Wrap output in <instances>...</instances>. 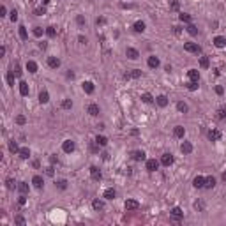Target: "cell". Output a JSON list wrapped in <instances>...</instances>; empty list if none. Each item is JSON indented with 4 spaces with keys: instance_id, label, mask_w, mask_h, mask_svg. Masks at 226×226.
I'll return each mask as SVG.
<instances>
[{
    "instance_id": "61",
    "label": "cell",
    "mask_w": 226,
    "mask_h": 226,
    "mask_svg": "<svg viewBox=\"0 0 226 226\" xmlns=\"http://www.w3.org/2000/svg\"><path fill=\"white\" fill-rule=\"evenodd\" d=\"M4 55H6V46L0 48V57H4Z\"/></svg>"
},
{
    "instance_id": "39",
    "label": "cell",
    "mask_w": 226,
    "mask_h": 226,
    "mask_svg": "<svg viewBox=\"0 0 226 226\" xmlns=\"http://www.w3.org/2000/svg\"><path fill=\"white\" fill-rule=\"evenodd\" d=\"M217 119H226V108H219V111H217Z\"/></svg>"
},
{
    "instance_id": "48",
    "label": "cell",
    "mask_w": 226,
    "mask_h": 226,
    "mask_svg": "<svg viewBox=\"0 0 226 226\" xmlns=\"http://www.w3.org/2000/svg\"><path fill=\"white\" fill-rule=\"evenodd\" d=\"M170 7H171L173 11H177V9H178V0H170Z\"/></svg>"
},
{
    "instance_id": "33",
    "label": "cell",
    "mask_w": 226,
    "mask_h": 226,
    "mask_svg": "<svg viewBox=\"0 0 226 226\" xmlns=\"http://www.w3.org/2000/svg\"><path fill=\"white\" fill-rule=\"evenodd\" d=\"M141 101H143V103H147V104H150V103L154 101V97H152V96H150L148 92H145V94L141 96Z\"/></svg>"
},
{
    "instance_id": "57",
    "label": "cell",
    "mask_w": 226,
    "mask_h": 226,
    "mask_svg": "<svg viewBox=\"0 0 226 226\" xmlns=\"http://www.w3.org/2000/svg\"><path fill=\"white\" fill-rule=\"evenodd\" d=\"M78 41H80L81 44H87V37H83V35H80V37H78Z\"/></svg>"
},
{
    "instance_id": "16",
    "label": "cell",
    "mask_w": 226,
    "mask_h": 226,
    "mask_svg": "<svg viewBox=\"0 0 226 226\" xmlns=\"http://www.w3.org/2000/svg\"><path fill=\"white\" fill-rule=\"evenodd\" d=\"M148 67H152V69H155V67H159V58H157L155 55L148 57Z\"/></svg>"
},
{
    "instance_id": "2",
    "label": "cell",
    "mask_w": 226,
    "mask_h": 226,
    "mask_svg": "<svg viewBox=\"0 0 226 226\" xmlns=\"http://www.w3.org/2000/svg\"><path fill=\"white\" fill-rule=\"evenodd\" d=\"M74 148H76V143H74L73 140H65V141L62 143V150H64V152H67V154H71Z\"/></svg>"
},
{
    "instance_id": "51",
    "label": "cell",
    "mask_w": 226,
    "mask_h": 226,
    "mask_svg": "<svg viewBox=\"0 0 226 226\" xmlns=\"http://www.w3.org/2000/svg\"><path fill=\"white\" fill-rule=\"evenodd\" d=\"M18 203H19V205H25V203H27V198H25V194H21V196H19Z\"/></svg>"
},
{
    "instance_id": "29",
    "label": "cell",
    "mask_w": 226,
    "mask_h": 226,
    "mask_svg": "<svg viewBox=\"0 0 226 226\" xmlns=\"http://www.w3.org/2000/svg\"><path fill=\"white\" fill-rule=\"evenodd\" d=\"M96 143L101 145V147H106V145H108V138H106V136H97V138H96Z\"/></svg>"
},
{
    "instance_id": "21",
    "label": "cell",
    "mask_w": 226,
    "mask_h": 226,
    "mask_svg": "<svg viewBox=\"0 0 226 226\" xmlns=\"http://www.w3.org/2000/svg\"><path fill=\"white\" fill-rule=\"evenodd\" d=\"M87 111H88L92 117H97V115H99V106H97V104H90Z\"/></svg>"
},
{
    "instance_id": "9",
    "label": "cell",
    "mask_w": 226,
    "mask_h": 226,
    "mask_svg": "<svg viewBox=\"0 0 226 226\" xmlns=\"http://www.w3.org/2000/svg\"><path fill=\"white\" fill-rule=\"evenodd\" d=\"M161 163H163L164 166L173 164V155H171V154H163V157H161Z\"/></svg>"
},
{
    "instance_id": "3",
    "label": "cell",
    "mask_w": 226,
    "mask_h": 226,
    "mask_svg": "<svg viewBox=\"0 0 226 226\" xmlns=\"http://www.w3.org/2000/svg\"><path fill=\"white\" fill-rule=\"evenodd\" d=\"M90 177H92L94 180H97V182H99V180L103 178V173L99 171V168H97V166H92V168H90Z\"/></svg>"
},
{
    "instance_id": "15",
    "label": "cell",
    "mask_w": 226,
    "mask_h": 226,
    "mask_svg": "<svg viewBox=\"0 0 226 226\" xmlns=\"http://www.w3.org/2000/svg\"><path fill=\"white\" fill-rule=\"evenodd\" d=\"M180 150H182V154H191L193 152V145L189 141H184L182 145H180Z\"/></svg>"
},
{
    "instance_id": "30",
    "label": "cell",
    "mask_w": 226,
    "mask_h": 226,
    "mask_svg": "<svg viewBox=\"0 0 226 226\" xmlns=\"http://www.w3.org/2000/svg\"><path fill=\"white\" fill-rule=\"evenodd\" d=\"M115 194H117L115 189H106V191H104V198H106V200H113V198H115Z\"/></svg>"
},
{
    "instance_id": "32",
    "label": "cell",
    "mask_w": 226,
    "mask_h": 226,
    "mask_svg": "<svg viewBox=\"0 0 226 226\" xmlns=\"http://www.w3.org/2000/svg\"><path fill=\"white\" fill-rule=\"evenodd\" d=\"M18 187H19V191L23 193V194H27V193H28V189H30L27 182H19V186H18Z\"/></svg>"
},
{
    "instance_id": "43",
    "label": "cell",
    "mask_w": 226,
    "mask_h": 226,
    "mask_svg": "<svg viewBox=\"0 0 226 226\" xmlns=\"http://www.w3.org/2000/svg\"><path fill=\"white\" fill-rule=\"evenodd\" d=\"M46 34H48L50 37H55V34H57V30H55V27H48V28H46Z\"/></svg>"
},
{
    "instance_id": "10",
    "label": "cell",
    "mask_w": 226,
    "mask_h": 226,
    "mask_svg": "<svg viewBox=\"0 0 226 226\" xmlns=\"http://www.w3.org/2000/svg\"><path fill=\"white\" fill-rule=\"evenodd\" d=\"M155 103H157V106L166 108V106H168V97H166V96H157V97H155Z\"/></svg>"
},
{
    "instance_id": "5",
    "label": "cell",
    "mask_w": 226,
    "mask_h": 226,
    "mask_svg": "<svg viewBox=\"0 0 226 226\" xmlns=\"http://www.w3.org/2000/svg\"><path fill=\"white\" fill-rule=\"evenodd\" d=\"M193 186H194L196 189H201L203 186H205V178H203L201 175H198V177H194V180H193Z\"/></svg>"
},
{
    "instance_id": "13",
    "label": "cell",
    "mask_w": 226,
    "mask_h": 226,
    "mask_svg": "<svg viewBox=\"0 0 226 226\" xmlns=\"http://www.w3.org/2000/svg\"><path fill=\"white\" fill-rule=\"evenodd\" d=\"M221 138V132L217 131V129H212V131H209V140L210 141H217Z\"/></svg>"
},
{
    "instance_id": "38",
    "label": "cell",
    "mask_w": 226,
    "mask_h": 226,
    "mask_svg": "<svg viewBox=\"0 0 226 226\" xmlns=\"http://www.w3.org/2000/svg\"><path fill=\"white\" fill-rule=\"evenodd\" d=\"M9 150H11V152H14V154H16V152H19V148H18V145H16V141H14V140L9 143Z\"/></svg>"
},
{
    "instance_id": "22",
    "label": "cell",
    "mask_w": 226,
    "mask_h": 226,
    "mask_svg": "<svg viewBox=\"0 0 226 226\" xmlns=\"http://www.w3.org/2000/svg\"><path fill=\"white\" fill-rule=\"evenodd\" d=\"M214 186H216V178H214V177H207V178H205V186H203V187L212 189Z\"/></svg>"
},
{
    "instance_id": "19",
    "label": "cell",
    "mask_w": 226,
    "mask_h": 226,
    "mask_svg": "<svg viewBox=\"0 0 226 226\" xmlns=\"http://www.w3.org/2000/svg\"><path fill=\"white\" fill-rule=\"evenodd\" d=\"M48 101H50L48 92H46V90H41V94H39V103H41V104H46Z\"/></svg>"
},
{
    "instance_id": "47",
    "label": "cell",
    "mask_w": 226,
    "mask_h": 226,
    "mask_svg": "<svg viewBox=\"0 0 226 226\" xmlns=\"http://www.w3.org/2000/svg\"><path fill=\"white\" fill-rule=\"evenodd\" d=\"M14 78H16V76H14L12 73H11V74H7V83H9V87H12V85H14Z\"/></svg>"
},
{
    "instance_id": "1",
    "label": "cell",
    "mask_w": 226,
    "mask_h": 226,
    "mask_svg": "<svg viewBox=\"0 0 226 226\" xmlns=\"http://www.w3.org/2000/svg\"><path fill=\"white\" fill-rule=\"evenodd\" d=\"M184 50L189 51V53H200V51H201V48L198 46L196 42H186V44H184Z\"/></svg>"
},
{
    "instance_id": "63",
    "label": "cell",
    "mask_w": 226,
    "mask_h": 226,
    "mask_svg": "<svg viewBox=\"0 0 226 226\" xmlns=\"http://www.w3.org/2000/svg\"><path fill=\"white\" fill-rule=\"evenodd\" d=\"M42 4H44V6H46V4H50V0H42Z\"/></svg>"
},
{
    "instance_id": "52",
    "label": "cell",
    "mask_w": 226,
    "mask_h": 226,
    "mask_svg": "<svg viewBox=\"0 0 226 226\" xmlns=\"http://www.w3.org/2000/svg\"><path fill=\"white\" fill-rule=\"evenodd\" d=\"M34 12H35V16H42V14H44V7H39V9H35Z\"/></svg>"
},
{
    "instance_id": "60",
    "label": "cell",
    "mask_w": 226,
    "mask_h": 226,
    "mask_svg": "<svg viewBox=\"0 0 226 226\" xmlns=\"http://www.w3.org/2000/svg\"><path fill=\"white\" fill-rule=\"evenodd\" d=\"M46 46H48L46 42H39V48H41V50H46Z\"/></svg>"
},
{
    "instance_id": "23",
    "label": "cell",
    "mask_w": 226,
    "mask_h": 226,
    "mask_svg": "<svg viewBox=\"0 0 226 226\" xmlns=\"http://www.w3.org/2000/svg\"><path fill=\"white\" fill-rule=\"evenodd\" d=\"M83 90H85L87 94H92V92H94V83H92V81H85V83H83Z\"/></svg>"
},
{
    "instance_id": "6",
    "label": "cell",
    "mask_w": 226,
    "mask_h": 226,
    "mask_svg": "<svg viewBox=\"0 0 226 226\" xmlns=\"http://www.w3.org/2000/svg\"><path fill=\"white\" fill-rule=\"evenodd\" d=\"M125 55H127V58H131V60H136V58L140 57L138 50H134V48H127V50H125Z\"/></svg>"
},
{
    "instance_id": "28",
    "label": "cell",
    "mask_w": 226,
    "mask_h": 226,
    "mask_svg": "<svg viewBox=\"0 0 226 226\" xmlns=\"http://www.w3.org/2000/svg\"><path fill=\"white\" fill-rule=\"evenodd\" d=\"M92 207H94V210H103V209H104V201L94 200V201H92Z\"/></svg>"
},
{
    "instance_id": "62",
    "label": "cell",
    "mask_w": 226,
    "mask_h": 226,
    "mask_svg": "<svg viewBox=\"0 0 226 226\" xmlns=\"http://www.w3.org/2000/svg\"><path fill=\"white\" fill-rule=\"evenodd\" d=\"M67 78H71V80H73V78H74V73H73V71H69V73H67Z\"/></svg>"
},
{
    "instance_id": "34",
    "label": "cell",
    "mask_w": 226,
    "mask_h": 226,
    "mask_svg": "<svg viewBox=\"0 0 226 226\" xmlns=\"http://www.w3.org/2000/svg\"><path fill=\"white\" fill-rule=\"evenodd\" d=\"M177 110H178V111H182V113H186L189 108H187V104H186V103H177Z\"/></svg>"
},
{
    "instance_id": "8",
    "label": "cell",
    "mask_w": 226,
    "mask_h": 226,
    "mask_svg": "<svg viewBox=\"0 0 226 226\" xmlns=\"http://www.w3.org/2000/svg\"><path fill=\"white\" fill-rule=\"evenodd\" d=\"M145 155H147V154H145L143 150H134V152H132V159H134V161H145Z\"/></svg>"
},
{
    "instance_id": "50",
    "label": "cell",
    "mask_w": 226,
    "mask_h": 226,
    "mask_svg": "<svg viewBox=\"0 0 226 226\" xmlns=\"http://www.w3.org/2000/svg\"><path fill=\"white\" fill-rule=\"evenodd\" d=\"M6 184H7L9 189H14V187H16V184H14V180H12V178H7V182H6Z\"/></svg>"
},
{
    "instance_id": "18",
    "label": "cell",
    "mask_w": 226,
    "mask_h": 226,
    "mask_svg": "<svg viewBox=\"0 0 226 226\" xmlns=\"http://www.w3.org/2000/svg\"><path fill=\"white\" fill-rule=\"evenodd\" d=\"M214 44H216L217 48H224V46H226V39H224L223 35H217V37L214 39Z\"/></svg>"
},
{
    "instance_id": "26",
    "label": "cell",
    "mask_w": 226,
    "mask_h": 226,
    "mask_svg": "<svg viewBox=\"0 0 226 226\" xmlns=\"http://www.w3.org/2000/svg\"><path fill=\"white\" fill-rule=\"evenodd\" d=\"M141 76V71L140 69H132L131 73H125V78L129 80V78H140Z\"/></svg>"
},
{
    "instance_id": "44",
    "label": "cell",
    "mask_w": 226,
    "mask_h": 226,
    "mask_svg": "<svg viewBox=\"0 0 226 226\" xmlns=\"http://www.w3.org/2000/svg\"><path fill=\"white\" fill-rule=\"evenodd\" d=\"M186 87H187L189 90H196V88H198V81H189Z\"/></svg>"
},
{
    "instance_id": "12",
    "label": "cell",
    "mask_w": 226,
    "mask_h": 226,
    "mask_svg": "<svg viewBox=\"0 0 226 226\" xmlns=\"http://www.w3.org/2000/svg\"><path fill=\"white\" fill-rule=\"evenodd\" d=\"M157 168H159V163H157L155 159H148V161H147V170H148V171H155Z\"/></svg>"
},
{
    "instance_id": "41",
    "label": "cell",
    "mask_w": 226,
    "mask_h": 226,
    "mask_svg": "<svg viewBox=\"0 0 226 226\" xmlns=\"http://www.w3.org/2000/svg\"><path fill=\"white\" fill-rule=\"evenodd\" d=\"M12 74H14L16 78H19V76H21V67H19V65H14V69H12Z\"/></svg>"
},
{
    "instance_id": "46",
    "label": "cell",
    "mask_w": 226,
    "mask_h": 226,
    "mask_svg": "<svg viewBox=\"0 0 226 226\" xmlns=\"http://www.w3.org/2000/svg\"><path fill=\"white\" fill-rule=\"evenodd\" d=\"M42 32H44V30H42L41 27H35V28H34V35H35V37H41Z\"/></svg>"
},
{
    "instance_id": "53",
    "label": "cell",
    "mask_w": 226,
    "mask_h": 226,
    "mask_svg": "<svg viewBox=\"0 0 226 226\" xmlns=\"http://www.w3.org/2000/svg\"><path fill=\"white\" fill-rule=\"evenodd\" d=\"M18 19V12L16 11H11V21H16Z\"/></svg>"
},
{
    "instance_id": "24",
    "label": "cell",
    "mask_w": 226,
    "mask_h": 226,
    "mask_svg": "<svg viewBox=\"0 0 226 226\" xmlns=\"http://www.w3.org/2000/svg\"><path fill=\"white\" fill-rule=\"evenodd\" d=\"M27 71L28 73H37V64L34 60H28L27 62Z\"/></svg>"
},
{
    "instance_id": "37",
    "label": "cell",
    "mask_w": 226,
    "mask_h": 226,
    "mask_svg": "<svg viewBox=\"0 0 226 226\" xmlns=\"http://www.w3.org/2000/svg\"><path fill=\"white\" fill-rule=\"evenodd\" d=\"M19 37H21V39H23V41H27V37H28V35H27V28H25L23 25H21V27H19Z\"/></svg>"
},
{
    "instance_id": "49",
    "label": "cell",
    "mask_w": 226,
    "mask_h": 226,
    "mask_svg": "<svg viewBox=\"0 0 226 226\" xmlns=\"http://www.w3.org/2000/svg\"><path fill=\"white\" fill-rule=\"evenodd\" d=\"M57 187H58V189H65V187H67V182H65V180H58V182H57Z\"/></svg>"
},
{
    "instance_id": "54",
    "label": "cell",
    "mask_w": 226,
    "mask_h": 226,
    "mask_svg": "<svg viewBox=\"0 0 226 226\" xmlns=\"http://www.w3.org/2000/svg\"><path fill=\"white\" fill-rule=\"evenodd\" d=\"M6 14H7V9H6V6H2V7H0V16L4 18Z\"/></svg>"
},
{
    "instance_id": "20",
    "label": "cell",
    "mask_w": 226,
    "mask_h": 226,
    "mask_svg": "<svg viewBox=\"0 0 226 226\" xmlns=\"http://www.w3.org/2000/svg\"><path fill=\"white\" fill-rule=\"evenodd\" d=\"M19 94L21 96H28V83L27 81H21L19 83Z\"/></svg>"
},
{
    "instance_id": "27",
    "label": "cell",
    "mask_w": 226,
    "mask_h": 226,
    "mask_svg": "<svg viewBox=\"0 0 226 226\" xmlns=\"http://www.w3.org/2000/svg\"><path fill=\"white\" fill-rule=\"evenodd\" d=\"M19 157H21V159H28V157H30V150L27 148V147H23V148H19Z\"/></svg>"
},
{
    "instance_id": "7",
    "label": "cell",
    "mask_w": 226,
    "mask_h": 226,
    "mask_svg": "<svg viewBox=\"0 0 226 226\" xmlns=\"http://www.w3.org/2000/svg\"><path fill=\"white\" fill-rule=\"evenodd\" d=\"M48 65L51 67V69H57V67H60V58H57V57H48Z\"/></svg>"
},
{
    "instance_id": "64",
    "label": "cell",
    "mask_w": 226,
    "mask_h": 226,
    "mask_svg": "<svg viewBox=\"0 0 226 226\" xmlns=\"http://www.w3.org/2000/svg\"><path fill=\"white\" fill-rule=\"evenodd\" d=\"M223 180H224V182H226V171L223 173Z\"/></svg>"
},
{
    "instance_id": "36",
    "label": "cell",
    "mask_w": 226,
    "mask_h": 226,
    "mask_svg": "<svg viewBox=\"0 0 226 226\" xmlns=\"http://www.w3.org/2000/svg\"><path fill=\"white\" fill-rule=\"evenodd\" d=\"M178 18H180V21H184V23H191V16H189V14H186V12H182Z\"/></svg>"
},
{
    "instance_id": "40",
    "label": "cell",
    "mask_w": 226,
    "mask_h": 226,
    "mask_svg": "<svg viewBox=\"0 0 226 226\" xmlns=\"http://www.w3.org/2000/svg\"><path fill=\"white\" fill-rule=\"evenodd\" d=\"M73 106V101L71 99H64V103H62V108H65V110H69Z\"/></svg>"
},
{
    "instance_id": "25",
    "label": "cell",
    "mask_w": 226,
    "mask_h": 226,
    "mask_svg": "<svg viewBox=\"0 0 226 226\" xmlns=\"http://www.w3.org/2000/svg\"><path fill=\"white\" fill-rule=\"evenodd\" d=\"M32 184H34V186H35L37 189H41V187H42V184H44V182H42V177H39V175H35V177L32 178Z\"/></svg>"
},
{
    "instance_id": "58",
    "label": "cell",
    "mask_w": 226,
    "mask_h": 226,
    "mask_svg": "<svg viewBox=\"0 0 226 226\" xmlns=\"http://www.w3.org/2000/svg\"><path fill=\"white\" fill-rule=\"evenodd\" d=\"M46 175H50V177L53 175V168H51V166H50V168H46Z\"/></svg>"
},
{
    "instance_id": "55",
    "label": "cell",
    "mask_w": 226,
    "mask_h": 226,
    "mask_svg": "<svg viewBox=\"0 0 226 226\" xmlns=\"http://www.w3.org/2000/svg\"><path fill=\"white\" fill-rule=\"evenodd\" d=\"M14 221H16L18 224H25V219H23V217H21V216H18V217H16Z\"/></svg>"
},
{
    "instance_id": "42",
    "label": "cell",
    "mask_w": 226,
    "mask_h": 226,
    "mask_svg": "<svg viewBox=\"0 0 226 226\" xmlns=\"http://www.w3.org/2000/svg\"><path fill=\"white\" fill-rule=\"evenodd\" d=\"M187 32H189L191 35H196V34H198V28H196L194 25H189V27H187Z\"/></svg>"
},
{
    "instance_id": "31",
    "label": "cell",
    "mask_w": 226,
    "mask_h": 226,
    "mask_svg": "<svg viewBox=\"0 0 226 226\" xmlns=\"http://www.w3.org/2000/svg\"><path fill=\"white\" fill-rule=\"evenodd\" d=\"M134 30L136 32H143L145 30V23L143 21H136V23H134Z\"/></svg>"
},
{
    "instance_id": "45",
    "label": "cell",
    "mask_w": 226,
    "mask_h": 226,
    "mask_svg": "<svg viewBox=\"0 0 226 226\" xmlns=\"http://www.w3.org/2000/svg\"><path fill=\"white\" fill-rule=\"evenodd\" d=\"M16 122H18V124H19V125H23V124H25V122H27V119H25V117H23V115H18V117H16Z\"/></svg>"
},
{
    "instance_id": "59",
    "label": "cell",
    "mask_w": 226,
    "mask_h": 226,
    "mask_svg": "<svg viewBox=\"0 0 226 226\" xmlns=\"http://www.w3.org/2000/svg\"><path fill=\"white\" fill-rule=\"evenodd\" d=\"M78 23H80V25L85 23V18H83V16H78Z\"/></svg>"
},
{
    "instance_id": "4",
    "label": "cell",
    "mask_w": 226,
    "mask_h": 226,
    "mask_svg": "<svg viewBox=\"0 0 226 226\" xmlns=\"http://www.w3.org/2000/svg\"><path fill=\"white\" fill-rule=\"evenodd\" d=\"M140 207V203L136 200H125V210H136Z\"/></svg>"
},
{
    "instance_id": "35",
    "label": "cell",
    "mask_w": 226,
    "mask_h": 226,
    "mask_svg": "<svg viewBox=\"0 0 226 226\" xmlns=\"http://www.w3.org/2000/svg\"><path fill=\"white\" fill-rule=\"evenodd\" d=\"M200 67H203V69H207V67H209V58L207 57H201L200 58Z\"/></svg>"
},
{
    "instance_id": "17",
    "label": "cell",
    "mask_w": 226,
    "mask_h": 226,
    "mask_svg": "<svg viewBox=\"0 0 226 226\" xmlns=\"http://www.w3.org/2000/svg\"><path fill=\"white\" fill-rule=\"evenodd\" d=\"M173 134L177 138H184V134H186V129L182 127V125H177L175 129H173Z\"/></svg>"
},
{
    "instance_id": "11",
    "label": "cell",
    "mask_w": 226,
    "mask_h": 226,
    "mask_svg": "<svg viewBox=\"0 0 226 226\" xmlns=\"http://www.w3.org/2000/svg\"><path fill=\"white\" fill-rule=\"evenodd\" d=\"M171 216H173V219H182V216H184V212H182V209H178V207H173L171 209V212H170Z\"/></svg>"
},
{
    "instance_id": "14",
    "label": "cell",
    "mask_w": 226,
    "mask_h": 226,
    "mask_svg": "<svg viewBox=\"0 0 226 226\" xmlns=\"http://www.w3.org/2000/svg\"><path fill=\"white\" fill-rule=\"evenodd\" d=\"M187 76H189L191 81H198V80H200V71H198V69H189Z\"/></svg>"
},
{
    "instance_id": "56",
    "label": "cell",
    "mask_w": 226,
    "mask_h": 226,
    "mask_svg": "<svg viewBox=\"0 0 226 226\" xmlns=\"http://www.w3.org/2000/svg\"><path fill=\"white\" fill-rule=\"evenodd\" d=\"M216 92H217V94H219V96H221V94H223V92H224V88H223V87H219V85H217V87H216Z\"/></svg>"
}]
</instances>
